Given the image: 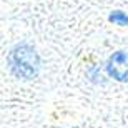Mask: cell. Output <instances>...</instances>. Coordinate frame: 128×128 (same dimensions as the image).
<instances>
[{
	"instance_id": "3",
	"label": "cell",
	"mask_w": 128,
	"mask_h": 128,
	"mask_svg": "<svg viewBox=\"0 0 128 128\" xmlns=\"http://www.w3.org/2000/svg\"><path fill=\"white\" fill-rule=\"evenodd\" d=\"M108 20L113 22V24H116V25H122V27H123V25H128V15L123 14V12H120V10L112 12L110 17H108Z\"/></svg>"
},
{
	"instance_id": "2",
	"label": "cell",
	"mask_w": 128,
	"mask_h": 128,
	"mask_svg": "<svg viewBox=\"0 0 128 128\" xmlns=\"http://www.w3.org/2000/svg\"><path fill=\"white\" fill-rule=\"evenodd\" d=\"M106 72L118 82H128V52L118 50L110 55L106 62Z\"/></svg>"
},
{
	"instance_id": "1",
	"label": "cell",
	"mask_w": 128,
	"mask_h": 128,
	"mask_svg": "<svg viewBox=\"0 0 128 128\" xmlns=\"http://www.w3.org/2000/svg\"><path fill=\"white\" fill-rule=\"evenodd\" d=\"M8 66L12 73L24 80H32L38 75L40 70V58L38 53L28 43H20L14 47L8 53Z\"/></svg>"
}]
</instances>
